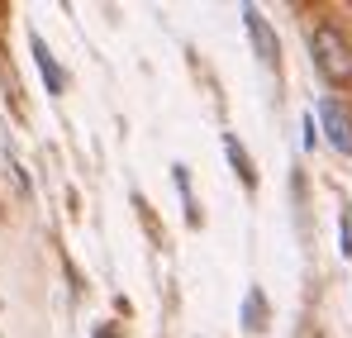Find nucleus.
<instances>
[{"mask_svg":"<svg viewBox=\"0 0 352 338\" xmlns=\"http://www.w3.org/2000/svg\"><path fill=\"white\" fill-rule=\"evenodd\" d=\"M338 233H343V257H352V215L338 220Z\"/></svg>","mask_w":352,"mask_h":338,"instance_id":"nucleus-7","label":"nucleus"},{"mask_svg":"<svg viewBox=\"0 0 352 338\" xmlns=\"http://www.w3.org/2000/svg\"><path fill=\"white\" fill-rule=\"evenodd\" d=\"M243 324H248V334L262 329V291H248V300H243Z\"/></svg>","mask_w":352,"mask_h":338,"instance_id":"nucleus-6","label":"nucleus"},{"mask_svg":"<svg viewBox=\"0 0 352 338\" xmlns=\"http://www.w3.org/2000/svg\"><path fill=\"white\" fill-rule=\"evenodd\" d=\"M314 143H319V129H314V114H305V148L314 153Z\"/></svg>","mask_w":352,"mask_h":338,"instance_id":"nucleus-8","label":"nucleus"},{"mask_svg":"<svg viewBox=\"0 0 352 338\" xmlns=\"http://www.w3.org/2000/svg\"><path fill=\"white\" fill-rule=\"evenodd\" d=\"M243 24H248V39H252L257 57H262L267 67H276L281 48H276V34H272V24L262 19V10H257V5H243Z\"/></svg>","mask_w":352,"mask_h":338,"instance_id":"nucleus-2","label":"nucleus"},{"mask_svg":"<svg viewBox=\"0 0 352 338\" xmlns=\"http://www.w3.org/2000/svg\"><path fill=\"white\" fill-rule=\"evenodd\" d=\"M309 53H314V67H319L333 86H348L352 81V43L333 29V24L309 29Z\"/></svg>","mask_w":352,"mask_h":338,"instance_id":"nucleus-1","label":"nucleus"},{"mask_svg":"<svg viewBox=\"0 0 352 338\" xmlns=\"http://www.w3.org/2000/svg\"><path fill=\"white\" fill-rule=\"evenodd\" d=\"M319 119H324V134L338 153H352V119L338 101H319Z\"/></svg>","mask_w":352,"mask_h":338,"instance_id":"nucleus-3","label":"nucleus"},{"mask_svg":"<svg viewBox=\"0 0 352 338\" xmlns=\"http://www.w3.org/2000/svg\"><path fill=\"white\" fill-rule=\"evenodd\" d=\"M224 153H229V167H234L238 176H243V186L252 191V186H257V167H252V158H248V148L238 143L234 134H224Z\"/></svg>","mask_w":352,"mask_h":338,"instance_id":"nucleus-5","label":"nucleus"},{"mask_svg":"<svg viewBox=\"0 0 352 338\" xmlns=\"http://www.w3.org/2000/svg\"><path fill=\"white\" fill-rule=\"evenodd\" d=\"M34 62H38V76H43L48 96H62V91H67V72L58 67V57L48 53V43H43V39H34Z\"/></svg>","mask_w":352,"mask_h":338,"instance_id":"nucleus-4","label":"nucleus"}]
</instances>
